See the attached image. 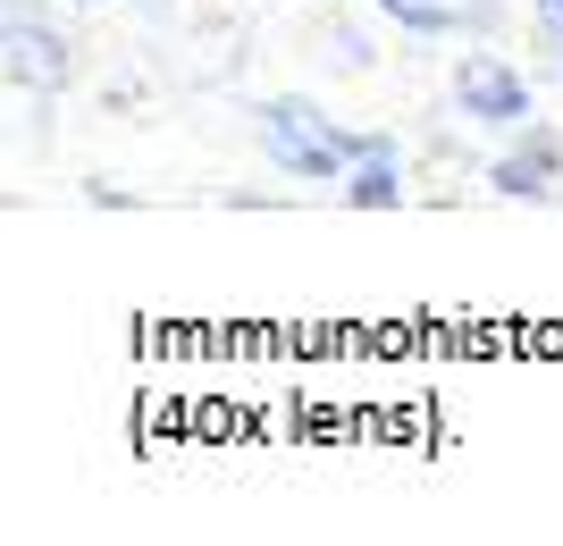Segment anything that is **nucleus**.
Segmentation results:
<instances>
[{"mask_svg": "<svg viewBox=\"0 0 563 546\" xmlns=\"http://www.w3.org/2000/svg\"><path fill=\"white\" fill-rule=\"evenodd\" d=\"M261 152H269V168H286V177L329 186V177L353 168V126H336L329 110H311V101L286 93V101L261 110Z\"/></svg>", "mask_w": 563, "mask_h": 546, "instance_id": "nucleus-1", "label": "nucleus"}, {"mask_svg": "<svg viewBox=\"0 0 563 546\" xmlns=\"http://www.w3.org/2000/svg\"><path fill=\"white\" fill-rule=\"evenodd\" d=\"M454 110L471 126H488V135H514V126H530V76L505 68L496 51H471L454 68Z\"/></svg>", "mask_w": 563, "mask_h": 546, "instance_id": "nucleus-2", "label": "nucleus"}, {"mask_svg": "<svg viewBox=\"0 0 563 546\" xmlns=\"http://www.w3.org/2000/svg\"><path fill=\"white\" fill-rule=\"evenodd\" d=\"M555 186H563V143L547 126H514V143L488 160V193H505V202H555Z\"/></svg>", "mask_w": 563, "mask_h": 546, "instance_id": "nucleus-3", "label": "nucleus"}, {"mask_svg": "<svg viewBox=\"0 0 563 546\" xmlns=\"http://www.w3.org/2000/svg\"><path fill=\"white\" fill-rule=\"evenodd\" d=\"M9 76L34 85V93H59V85L76 76V59H68V43H59L43 18H9Z\"/></svg>", "mask_w": 563, "mask_h": 546, "instance_id": "nucleus-4", "label": "nucleus"}, {"mask_svg": "<svg viewBox=\"0 0 563 546\" xmlns=\"http://www.w3.org/2000/svg\"><path fill=\"white\" fill-rule=\"evenodd\" d=\"M336 193H345L353 211H396V202H404V152H378V160H353L345 177H336Z\"/></svg>", "mask_w": 563, "mask_h": 546, "instance_id": "nucleus-5", "label": "nucleus"}, {"mask_svg": "<svg viewBox=\"0 0 563 546\" xmlns=\"http://www.w3.org/2000/svg\"><path fill=\"white\" fill-rule=\"evenodd\" d=\"M378 9H387L396 25H412V34H454V25H463L454 0H378Z\"/></svg>", "mask_w": 563, "mask_h": 546, "instance_id": "nucleus-6", "label": "nucleus"}, {"mask_svg": "<svg viewBox=\"0 0 563 546\" xmlns=\"http://www.w3.org/2000/svg\"><path fill=\"white\" fill-rule=\"evenodd\" d=\"M539 25H563V0H539Z\"/></svg>", "mask_w": 563, "mask_h": 546, "instance_id": "nucleus-7", "label": "nucleus"}, {"mask_svg": "<svg viewBox=\"0 0 563 546\" xmlns=\"http://www.w3.org/2000/svg\"><path fill=\"white\" fill-rule=\"evenodd\" d=\"M76 9H101V0H76Z\"/></svg>", "mask_w": 563, "mask_h": 546, "instance_id": "nucleus-8", "label": "nucleus"}]
</instances>
